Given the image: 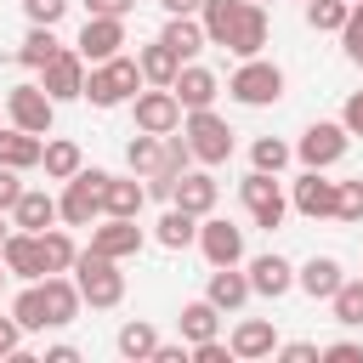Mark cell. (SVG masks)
Here are the masks:
<instances>
[{
    "instance_id": "54",
    "label": "cell",
    "mask_w": 363,
    "mask_h": 363,
    "mask_svg": "<svg viewBox=\"0 0 363 363\" xmlns=\"http://www.w3.org/2000/svg\"><path fill=\"white\" fill-rule=\"evenodd\" d=\"M0 216H6V210H0ZM0 244H6V221H0Z\"/></svg>"
},
{
    "instance_id": "2",
    "label": "cell",
    "mask_w": 363,
    "mask_h": 363,
    "mask_svg": "<svg viewBox=\"0 0 363 363\" xmlns=\"http://www.w3.org/2000/svg\"><path fill=\"white\" fill-rule=\"evenodd\" d=\"M136 91H142V68H136V57H108V62H91L79 96H91V108H119V102H130Z\"/></svg>"
},
{
    "instance_id": "36",
    "label": "cell",
    "mask_w": 363,
    "mask_h": 363,
    "mask_svg": "<svg viewBox=\"0 0 363 363\" xmlns=\"http://www.w3.org/2000/svg\"><path fill=\"white\" fill-rule=\"evenodd\" d=\"M153 346H159V329H153V323H142V318H130V323L119 329V357H130V363H142V357H153Z\"/></svg>"
},
{
    "instance_id": "16",
    "label": "cell",
    "mask_w": 363,
    "mask_h": 363,
    "mask_svg": "<svg viewBox=\"0 0 363 363\" xmlns=\"http://www.w3.org/2000/svg\"><path fill=\"white\" fill-rule=\"evenodd\" d=\"M244 278H250V295H267V301H278V295H289V289H295V267H289L284 255H272V250H267V255H255Z\"/></svg>"
},
{
    "instance_id": "55",
    "label": "cell",
    "mask_w": 363,
    "mask_h": 363,
    "mask_svg": "<svg viewBox=\"0 0 363 363\" xmlns=\"http://www.w3.org/2000/svg\"><path fill=\"white\" fill-rule=\"evenodd\" d=\"M6 278H11V272H0V289H6Z\"/></svg>"
},
{
    "instance_id": "52",
    "label": "cell",
    "mask_w": 363,
    "mask_h": 363,
    "mask_svg": "<svg viewBox=\"0 0 363 363\" xmlns=\"http://www.w3.org/2000/svg\"><path fill=\"white\" fill-rule=\"evenodd\" d=\"M159 6H164V11H170V17H193V11H199V6H204V0H159Z\"/></svg>"
},
{
    "instance_id": "8",
    "label": "cell",
    "mask_w": 363,
    "mask_h": 363,
    "mask_svg": "<svg viewBox=\"0 0 363 363\" xmlns=\"http://www.w3.org/2000/svg\"><path fill=\"white\" fill-rule=\"evenodd\" d=\"M193 244L204 250L210 267H238L244 261V227H233L227 216H199V238Z\"/></svg>"
},
{
    "instance_id": "49",
    "label": "cell",
    "mask_w": 363,
    "mask_h": 363,
    "mask_svg": "<svg viewBox=\"0 0 363 363\" xmlns=\"http://www.w3.org/2000/svg\"><path fill=\"white\" fill-rule=\"evenodd\" d=\"M17 193H23L17 170H11V164H0V210H11V204H17Z\"/></svg>"
},
{
    "instance_id": "15",
    "label": "cell",
    "mask_w": 363,
    "mask_h": 363,
    "mask_svg": "<svg viewBox=\"0 0 363 363\" xmlns=\"http://www.w3.org/2000/svg\"><path fill=\"white\" fill-rule=\"evenodd\" d=\"M335 187H340V182H329L323 170H306V176L295 182L289 204H295L306 221H323V216H335Z\"/></svg>"
},
{
    "instance_id": "28",
    "label": "cell",
    "mask_w": 363,
    "mask_h": 363,
    "mask_svg": "<svg viewBox=\"0 0 363 363\" xmlns=\"http://www.w3.org/2000/svg\"><path fill=\"white\" fill-rule=\"evenodd\" d=\"M136 68H142V85H170V79L182 74V57H176L164 40H153V45L136 51Z\"/></svg>"
},
{
    "instance_id": "6",
    "label": "cell",
    "mask_w": 363,
    "mask_h": 363,
    "mask_svg": "<svg viewBox=\"0 0 363 363\" xmlns=\"http://www.w3.org/2000/svg\"><path fill=\"white\" fill-rule=\"evenodd\" d=\"M238 199H244V210L255 216V227H284V216H289V199H284V187H278V176L272 170H250L244 182H238Z\"/></svg>"
},
{
    "instance_id": "12",
    "label": "cell",
    "mask_w": 363,
    "mask_h": 363,
    "mask_svg": "<svg viewBox=\"0 0 363 363\" xmlns=\"http://www.w3.org/2000/svg\"><path fill=\"white\" fill-rule=\"evenodd\" d=\"M119 45H125V17H85V28L74 40V51L85 62H108V57H119Z\"/></svg>"
},
{
    "instance_id": "14",
    "label": "cell",
    "mask_w": 363,
    "mask_h": 363,
    "mask_svg": "<svg viewBox=\"0 0 363 363\" xmlns=\"http://www.w3.org/2000/svg\"><path fill=\"white\" fill-rule=\"evenodd\" d=\"M0 267L11 272V278H23V284H34V278H45V261H40V238L34 233H6V244H0Z\"/></svg>"
},
{
    "instance_id": "44",
    "label": "cell",
    "mask_w": 363,
    "mask_h": 363,
    "mask_svg": "<svg viewBox=\"0 0 363 363\" xmlns=\"http://www.w3.org/2000/svg\"><path fill=\"white\" fill-rule=\"evenodd\" d=\"M187 357H193V363H227V357H233V346H221V340L210 335V340H193V352H187Z\"/></svg>"
},
{
    "instance_id": "34",
    "label": "cell",
    "mask_w": 363,
    "mask_h": 363,
    "mask_svg": "<svg viewBox=\"0 0 363 363\" xmlns=\"http://www.w3.org/2000/svg\"><path fill=\"white\" fill-rule=\"evenodd\" d=\"M11 318L23 323V335H28V329H51V318H45V289H40V278H34V284H23V295L11 301Z\"/></svg>"
},
{
    "instance_id": "13",
    "label": "cell",
    "mask_w": 363,
    "mask_h": 363,
    "mask_svg": "<svg viewBox=\"0 0 363 363\" xmlns=\"http://www.w3.org/2000/svg\"><path fill=\"white\" fill-rule=\"evenodd\" d=\"M91 250H102V255H113V261L136 255V250H142V227H136V216H96V227H91Z\"/></svg>"
},
{
    "instance_id": "45",
    "label": "cell",
    "mask_w": 363,
    "mask_h": 363,
    "mask_svg": "<svg viewBox=\"0 0 363 363\" xmlns=\"http://www.w3.org/2000/svg\"><path fill=\"white\" fill-rule=\"evenodd\" d=\"M318 352H323V346H312V340H289V346H278L272 357H284V363H318Z\"/></svg>"
},
{
    "instance_id": "11",
    "label": "cell",
    "mask_w": 363,
    "mask_h": 363,
    "mask_svg": "<svg viewBox=\"0 0 363 363\" xmlns=\"http://www.w3.org/2000/svg\"><path fill=\"white\" fill-rule=\"evenodd\" d=\"M40 91H45L51 102H74V96L85 91V57L62 45V51H57V57L40 68Z\"/></svg>"
},
{
    "instance_id": "41",
    "label": "cell",
    "mask_w": 363,
    "mask_h": 363,
    "mask_svg": "<svg viewBox=\"0 0 363 363\" xmlns=\"http://www.w3.org/2000/svg\"><path fill=\"white\" fill-rule=\"evenodd\" d=\"M335 221H363V182H340L335 187Z\"/></svg>"
},
{
    "instance_id": "26",
    "label": "cell",
    "mask_w": 363,
    "mask_h": 363,
    "mask_svg": "<svg viewBox=\"0 0 363 363\" xmlns=\"http://www.w3.org/2000/svg\"><path fill=\"white\" fill-rule=\"evenodd\" d=\"M244 6H250V0H204V6H199V23H204V40H210V45H227V34L238 28V17H244Z\"/></svg>"
},
{
    "instance_id": "48",
    "label": "cell",
    "mask_w": 363,
    "mask_h": 363,
    "mask_svg": "<svg viewBox=\"0 0 363 363\" xmlns=\"http://www.w3.org/2000/svg\"><path fill=\"white\" fill-rule=\"evenodd\" d=\"M340 125H346L352 136H363V91H352V96H346V108H340Z\"/></svg>"
},
{
    "instance_id": "33",
    "label": "cell",
    "mask_w": 363,
    "mask_h": 363,
    "mask_svg": "<svg viewBox=\"0 0 363 363\" xmlns=\"http://www.w3.org/2000/svg\"><path fill=\"white\" fill-rule=\"evenodd\" d=\"M34 238H40V261H45V272H68V267H74L79 250H74V238H68L62 227H45V233H34Z\"/></svg>"
},
{
    "instance_id": "3",
    "label": "cell",
    "mask_w": 363,
    "mask_h": 363,
    "mask_svg": "<svg viewBox=\"0 0 363 363\" xmlns=\"http://www.w3.org/2000/svg\"><path fill=\"white\" fill-rule=\"evenodd\" d=\"M182 136H187V147H193L199 164H227V159H233V125H227L216 108H187Z\"/></svg>"
},
{
    "instance_id": "43",
    "label": "cell",
    "mask_w": 363,
    "mask_h": 363,
    "mask_svg": "<svg viewBox=\"0 0 363 363\" xmlns=\"http://www.w3.org/2000/svg\"><path fill=\"white\" fill-rule=\"evenodd\" d=\"M23 11H28V23L57 28V23H62V11H68V0H23Z\"/></svg>"
},
{
    "instance_id": "22",
    "label": "cell",
    "mask_w": 363,
    "mask_h": 363,
    "mask_svg": "<svg viewBox=\"0 0 363 363\" xmlns=\"http://www.w3.org/2000/svg\"><path fill=\"white\" fill-rule=\"evenodd\" d=\"M216 176L210 170H187L182 182H176V193H170V204H182V210H193V216H210L216 210Z\"/></svg>"
},
{
    "instance_id": "47",
    "label": "cell",
    "mask_w": 363,
    "mask_h": 363,
    "mask_svg": "<svg viewBox=\"0 0 363 363\" xmlns=\"http://www.w3.org/2000/svg\"><path fill=\"white\" fill-rule=\"evenodd\" d=\"M318 357H329V363H363V346H357V340H335V346H323Z\"/></svg>"
},
{
    "instance_id": "21",
    "label": "cell",
    "mask_w": 363,
    "mask_h": 363,
    "mask_svg": "<svg viewBox=\"0 0 363 363\" xmlns=\"http://www.w3.org/2000/svg\"><path fill=\"white\" fill-rule=\"evenodd\" d=\"M261 45H267V6H244V17H238V28L227 34V51L233 57H261Z\"/></svg>"
},
{
    "instance_id": "40",
    "label": "cell",
    "mask_w": 363,
    "mask_h": 363,
    "mask_svg": "<svg viewBox=\"0 0 363 363\" xmlns=\"http://www.w3.org/2000/svg\"><path fill=\"white\" fill-rule=\"evenodd\" d=\"M250 164L278 176V170L289 164V142H278V136H255V147H250Z\"/></svg>"
},
{
    "instance_id": "39",
    "label": "cell",
    "mask_w": 363,
    "mask_h": 363,
    "mask_svg": "<svg viewBox=\"0 0 363 363\" xmlns=\"http://www.w3.org/2000/svg\"><path fill=\"white\" fill-rule=\"evenodd\" d=\"M346 0H306V23L318 28V34H340V23H346Z\"/></svg>"
},
{
    "instance_id": "7",
    "label": "cell",
    "mask_w": 363,
    "mask_h": 363,
    "mask_svg": "<svg viewBox=\"0 0 363 363\" xmlns=\"http://www.w3.org/2000/svg\"><path fill=\"white\" fill-rule=\"evenodd\" d=\"M346 147H352V130L340 125V119H318V125H306V136H301V164L306 170H329V164H340L346 159Z\"/></svg>"
},
{
    "instance_id": "1",
    "label": "cell",
    "mask_w": 363,
    "mask_h": 363,
    "mask_svg": "<svg viewBox=\"0 0 363 363\" xmlns=\"http://www.w3.org/2000/svg\"><path fill=\"white\" fill-rule=\"evenodd\" d=\"M68 272H74V289H79L85 306H119V301H125V272H119L113 255H102V250H79Z\"/></svg>"
},
{
    "instance_id": "17",
    "label": "cell",
    "mask_w": 363,
    "mask_h": 363,
    "mask_svg": "<svg viewBox=\"0 0 363 363\" xmlns=\"http://www.w3.org/2000/svg\"><path fill=\"white\" fill-rule=\"evenodd\" d=\"M170 91H176V102H182V108H210V102H216V91H221V79H216L210 68H199V62H182V74L170 79Z\"/></svg>"
},
{
    "instance_id": "23",
    "label": "cell",
    "mask_w": 363,
    "mask_h": 363,
    "mask_svg": "<svg viewBox=\"0 0 363 363\" xmlns=\"http://www.w3.org/2000/svg\"><path fill=\"white\" fill-rule=\"evenodd\" d=\"M204 301H210L216 312H238V306L250 301V278H244L238 267H216V272H210V289H204Z\"/></svg>"
},
{
    "instance_id": "51",
    "label": "cell",
    "mask_w": 363,
    "mask_h": 363,
    "mask_svg": "<svg viewBox=\"0 0 363 363\" xmlns=\"http://www.w3.org/2000/svg\"><path fill=\"white\" fill-rule=\"evenodd\" d=\"M153 363H187V346H164V340H159V346H153Z\"/></svg>"
},
{
    "instance_id": "5",
    "label": "cell",
    "mask_w": 363,
    "mask_h": 363,
    "mask_svg": "<svg viewBox=\"0 0 363 363\" xmlns=\"http://www.w3.org/2000/svg\"><path fill=\"white\" fill-rule=\"evenodd\" d=\"M227 91H233L244 108H267V102L284 96V68H278V62H261V57H244V62L233 68Z\"/></svg>"
},
{
    "instance_id": "20",
    "label": "cell",
    "mask_w": 363,
    "mask_h": 363,
    "mask_svg": "<svg viewBox=\"0 0 363 363\" xmlns=\"http://www.w3.org/2000/svg\"><path fill=\"white\" fill-rule=\"evenodd\" d=\"M51 221H57V199L40 193V187H23L17 204H11V227H23V233H45Z\"/></svg>"
},
{
    "instance_id": "35",
    "label": "cell",
    "mask_w": 363,
    "mask_h": 363,
    "mask_svg": "<svg viewBox=\"0 0 363 363\" xmlns=\"http://www.w3.org/2000/svg\"><path fill=\"white\" fill-rule=\"evenodd\" d=\"M329 306H335V323L363 329V278H340V289L329 295Z\"/></svg>"
},
{
    "instance_id": "37",
    "label": "cell",
    "mask_w": 363,
    "mask_h": 363,
    "mask_svg": "<svg viewBox=\"0 0 363 363\" xmlns=\"http://www.w3.org/2000/svg\"><path fill=\"white\" fill-rule=\"evenodd\" d=\"M125 164H130L136 176H153V170H159V136H153V130H136V136L125 142Z\"/></svg>"
},
{
    "instance_id": "29",
    "label": "cell",
    "mask_w": 363,
    "mask_h": 363,
    "mask_svg": "<svg viewBox=\"0 0 363 363\" xmlns=\"http://www.w3.org/2000/svg\"><path fill=\"white\" fill-rule=\"evenodd\" d=\"M40 153H45V142L34 136V130H0V164H11V170H34L40 164Z\"/></svg>"
},
{
    "instance_id": "32",
    "label": "cell",
    "mask_w": 363,
    "mask_h": 363,
    "mask_svg": "<svg viewBox=\"0 0 363 363\" xmlns=\"http://www.w3.org/2000/svg\"><path fill=\"white\" fill-rule=\"evenodd\" d=\"M40 164H45V176L51 182H68L85 159H79V142H68V136H57V142H45V153H40Z\"/></svg>"
},
{
    "instance_id": "18",
    "label": "cell",
    "mask_w": 363,
    "mask_h": 363,
    "mask_svg": "<svg viewBox=\"0 0 363 363\" xmlns=\"http://www.w3.org/2000/svg\"><path fill=\"white\" fill-rule=\"evenodd\" d=\"M40 289H45V318H51V329H62V323H74L79 318V289H74V278H62V272H45L40 278Z\"/></svg>"
},
{
    "instance_id": "27",
    "label": "cell",
    "mask_w": 363,
    "mask_h": 363,
    "mask_svg": "<svg viewBox=\"0 0 363 363\" xmlns=\"http://www.w3.org/2000/svg\"><path fill=\"white\" fill-rule=\"evenodd\" d=\"M159 40H164V45H170V51H176L182 62H193V57H199V51L210 45V40H204V23H199V11H193V17H170Z\"/></svg>"
},
{
    "instance_id": "42",
    "label": "cell",
    "mask_w": 363,
    "mask_h": 363,
    "mask_svg": "<svg viewBox=\"0 0 363 363\" xmlns=\"http://www.w3.org/2000/svg\"><path fill=\"white\" fill-rule=\"evenodd\" d=\"M340 45H346V57L363 68V0H352V11H346V23H340Z\"/></svg>"
},
{
    "instance_id": "24",
    "label": "cell",
    "mask_w": 363,
    "mask_h": 363,
    "mask_svg": "<svg viewBox=\"0 0 363 363\" xmlns=\"http://www.w3.org/2000/svg\"><path fill=\"white\" fill-rule=\"evenodd\" d=\"M227 346H233V357H272V352H278V329H272L267 318H244Z\"/></svg>"
},
{
    "instance_id": "10",
    "label": "cell",
    "mask_w": 363,
    "mask_h": 363,
    "mask_svg": "<svg viewBox=\"0 0 363 363\" xmlns=\"http://www.w3.org/2000/svg\"><path fill=\"white\" fill-rule=\"evenodd\" d=\"M130 113H136V130H153V136H164V130H176V125H182V102H176V91H170V85L136 91V96H130Z\"/></svg>"
},
{
    "instance_id": "56",
    "label": "cell",
    "mask_w": 363,
    "mask_h": 363,
    "mask_svg": "<svg viewBox=\"0 0 363 363\" xmlns=\"http://www.w3.org/2000/svg\"><path fill=\"white\" fill-rule=\"evenodd\" d=\"M255 6H267V0H255Z\"/></svg>"
},
{
    "instance_id": "19",
    "label": "cell",
    "mask_w": 363,
    "mask_h": 363,
    "mask_svg": "<svg viewBox=\"0 0 363 363\" xmlns=\"http://www.w3.org/2000/svg\"><path fill=\"white\" fill-rule=\"evenodd\" d=\"M142 204H147V187L136 182V170L102 182V216H142Z\"/></svg>"
},
{
    "instance_id": "31",
    "label": "cell",
    "mask_w": 363,
    "mask_h": 363,
    "mask_svg": "<svg viewBox=\"0 0 363 363\" xmlns=\"http://www.w3.org/2000/svg\"><path fill=\"white\" fill-rule=\"evenodd\" d=\"M57 51H62V40H57L51 28H40V23H34V28L23 34V45H17V62H23V68H45Z\"/></svg>"
},
{
    "instance_id": "9",
    "label": "cell",
    "mask_w": 363,
    "mask_h": 363,
    "mask_svg": "<svg viewBox=\"0 0 363 363\" xmlns=\"http://www.w3.org/2000/svg\"><path fill=\"white\" fill-rule=\"evenodd\" d=\"M6 113L17 130H34V136H51V119H57V102L40 91V85H11L6 91Z\"/></svg>"
},
{
    "instance_id": "53",
    "label": "cell",
    "mask_w": 363,
    "mask_h": 363,
    "mask_svg": "<svg viewBox=\"0 0 363 363\" xmlns=\"http://www.w3.org/2000/svg\"><path fill=\"white\" fill-rule=\"evenodd\" d=\"M45 363H79V352H74V346H51V352H45Z\"/></svg>"
},
{
    "instance_id": "50",
    "label": "cell",
    "mask_w": 363,
    "mask_h": 363,
    "mask_svg": "<svg viewBox=\"0 0 363 363\" xmlns=\"http://www.w3.org/2000/svg\"><path fill=\"white\" fill-rule=\"evenodd\" d=\"M130 6H136V0H85V11H91V17H125Z\"/></svg>"
},
{
    "instance_id": "46",
    "label": "cell",
    "mask_w": 363,
    "mask_h": 363,
    "mask_svg": "<svg viewBox=\"0 0 363 363\" xmlns=\"http://www.w3.org/2000/svg\"><path fill=\"white\" fill-rule=\"evenodd\" d=\"M17 352H23V323L0 318V357H17Z\"/></svg>"
},
{
    "instance_id": "57",
    "label": "cell",
    "mask_w": 363,
    "mask_h": 363,
    "mask_svg": "<svg viewBox=\"0 0 363 363\" xmlns=\"http://www.w3.org/2000/svg\"><path fill=\"white\" fill-rule=\"evenodd\" d=\"M346 6H352V0H346Z\"/></svg>"
},
{
    "instance_id": "30",
    "label": "cell",
    "mask_w": 363,
    "mask_h": 363,
    "mask_svg": "<svg viewBox=\"0 0 363 363\" xmlns=\"http://www.w3.org/2000/svg\"><path fill=\"white\" fill-rule=\"evenodd\" d=\"M153 238H159L164 250H187V244L199 238V216H193V210H182V204H170V210L159 216V227H153Z\"/></svg>"
},
{
    "instance_id": "4",
    "label": "cell",
    "mask_w": 363,
    "mask_h": 363,
    "mask_svg": "<svg viewBox=\"0 0 363 363\" xmlns=\"http://www.w3.org/2000/svg\"><path fill=\"white\" fill-rule=\"evenodd\" d=\"M102 182H108V170H74L68 182H62V199H57V216L68 221V227H91L96 216H102Z\"/></svg>"
},
{
    "instance_id": "25",
    "label": "cell",
    "mask_w": 363,
    "mask_h": 363,
    "mask_svg": "<svg viewBox=\"0 0 363 363\" xmlns=\"http://www.w3.org/2000/svg\"><path fill=\"white\" fill-rule=\"evenodd\" d=\"M340 278H346V272H340V261H335V255H312V261L295 272V284H301L312 301H329V295L340 289Z\"/></svg>"
},
{
    "instance_id": "38",
    "label": "cell",
    "mask_w": 363,
    "mask_h": 363,
    "mask_svg": "<svg viewBox=\"0 0 363 363\" xmlns=\"http://www.w3.org/2000/svg\"><path fill=\"white\" fill-rule=\"evenodd\" d=\"M216 323H221V312H216L210 301H187V306H182V335H187V340H210Z\"/></svg>"
}]
</instances>
